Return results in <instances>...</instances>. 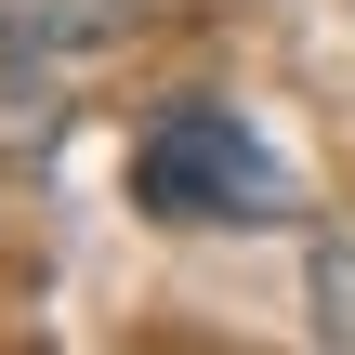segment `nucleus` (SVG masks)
Listing matches in <instances>:
<instances>
[{
    "label": "nucleus",
    "instance_id": "2",
    "mask_svg": "<svg viewBox=\"0 0 355 355\" xmlns=\"http://www.w3.org/2000/svg\"><path fill=\"white\" fill-rule=\"evenodd\" d=\"M66 132V53H40L26 26H0V158H40Z\"/></svg>",
    "mask_w": 355,
    "mask_h": 355
},
{
    "label": "nucleus",
    "instance_id": "3",
    "mask_svg": "<svg viewBox=\"0 0 355 355\" xmlns=\"http://www.w3.org/2000/svg\"><path fill=\"white\" fill-rule=\"evenodd\" d=\"M145 13H171V0H0V26H26L40 53H92V40H132Z\"/></svg>",
    "mask_w": 355,
    "mask_h": 355
},
{
    "label": "nucleus",
    "instance_id": "1",
    "mask_svg": "<svg viewBox=\"0 0 355 355\" xmlns=\"http://www.w3.org/2000/svg\"><path fill=\"white\" fill-rule=\"evenodd\" d=\"M132 198L158 224H290L303 211V184L277 171V145L250 119H224V105H171L132 145Z\"/></svg>",
    "mask_w": 355,
    "mask_h": 355
}]
</instances>
